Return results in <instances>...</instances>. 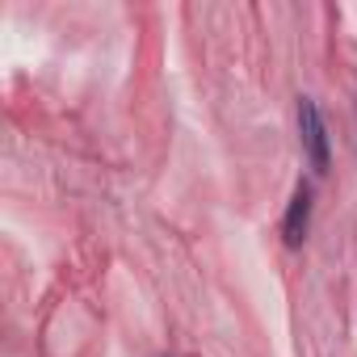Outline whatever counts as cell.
Returning a JSON list of instances; mask_svg holds the SVG:
<instances>
[{
	"instance_id": "1",
	"label": "cell",
	"mask_w": 357,
	"mask_h": 357,
	"mask_svg": "<svg viewBox=\"0 0 357 357\" xmlns=\"http://www.w3.org/2000/svg\"><path fill=\"white\" fill-rule=\"evenodd\" d=\"M298 143L311 160L315 172H328L332 164V143H328V122L315 105V97H298Z\"/></svg>"
},
{
	"instance_id": "2",
	"label": "cell",
	"mask_w": 357,
	"mask_h": 357,
	"mask_svg": "<svg viewBox=\"0 0 357 357\" xmlns=\"http://www.w3.org/2000/svg\"><path fill=\"white\" fill-rule=\"evenodd\" d=\"M311 185L307 181H298V190H294V198H290V206H286V219H282V240L290 244V248H298L303 240H307V231H311Z\"/></svg>"
}]
</instances>
